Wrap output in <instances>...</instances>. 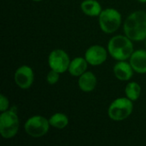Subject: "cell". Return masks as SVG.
Instances as JSON below:
<instances>
[{"label": "cell", "mask_w": 146, "mask_h": 146, "mask_svg": "<svg viewBox=\"0 0 146 146\" xmlns=\"http://www.w3.org/2000/svg\"><path fill=\"white\" fill-rule=\"evenodd\" d=\"M99 26L105 33H113L120 27L121 24V13L113 8L104 9L99 15Z\"/></svg>", "instance_id": "277c9868"}, {"label": "cell", "mask_w": 146, "mask_h": 146, "mask_svg": "<svg viewBox=\"0 0 146 146\" xmlns=\"http://www.w3.org/2000/svg\"><path fill=\"white\" fill-rule=\"evenodd\" d=\"M139 2H140V3H146V0H138Z\"/></svg>", "instance_id": "d6986e66"}, {"label": "cell", "mask_w": 146, "mask_h": 146, "mask_svg": "<svg viewBox=\"0 0 146 146\" xmlns=\"http://www.w3.org/2000/svg\"><path fill=\"white\" fill-rule=\"evenodd\" d=\"M59 74L60 73L51 69L46 76V81L50 84V85H55L56 83H57V81L59 80Z\"/></svg>", "instance_id": "e0dca14e"}, {"label": "cell", "mask_w": 146, "mask_h": 146, "mask_svg": "<svg viewBox=\"0 0 146 146\" xmlns=\"http://www.w3.org/2000/svg\"><path fill=\"white\" fill-rule=\"evenodd\" d=\"M88 64L89 63L87 62L86 58H82L80 56L76 57L70 62L68 67V72L72 76L80 77L81 74L86 72Z\"/></svg>", "instance_id": "4fadbf2b"}, {"label": "cell", "mask_w": 146, "mask_h": 146, "mask_svg": "<svg viewBox=\"0 0 146 146\" xmlns=\"http://www.w3.org/2000/svg\"><path fill=\"white\" fill-rule=\"evenodd\" d=\"M145 48H146V42H145Z\"/></svg>", "instance_id": "44dd1931"}, {"label": "cell", "mask_w": 146, "mask_h": 146, "mask_svg": "<svg viewBox=\"0 0 146 146\" xmlns=\"http://www.w3.org/2000/svg\"><path fill=\"white\" fill-rule=\"evenodd\" d=\"M125 93L127 98L132 101H136L140 97L141 87L137 82H129L125 88Z\"/></svg>", "instance_id": "2e32d148"}, {"label": "cell", "mask_w": 146, "mask_h": 146, "mask_svg": "<svg viewBox=\"0 0 146 146\" xmlns=\"http://www.w3.org/2000/svg\"><path fill=\"white\" fill-rule=\"evenodd\" d=\"M79 87L81 91L85 92H92L97 86V78L96 75L90 71L85 72L81 74L78 80Z\"/></svg>", "instance_id": "7c38bea8"}, {"label": "cell", "mask_w": 146, "mask_h": 146, "mask_svg": "<svg viewBox=\"0 0 146 146\" xmlns=\"http://www.w3.org/2000/svg\"><path fill=\"white\" fill-rule=\"evenodd\" d=\"M128 37L116 35L111 38L108 43L110 55L117 61H126L133 53V44Z\"/></svg>", "instance_id": "7a4b0ae2"}, {"label": "cell", "mask_w": 146, "mask_h": 146, "mask_svg": "<svg viewBox=\"0 0 146 146\" xmlns=\"http://www.w3.org/2000/svg\"><path fill=\"white\" fill-rule=\"evenodd\" d=\"M124 32L133 41L146 39V12L137 10L127 16L124 22Z\"/></svg>", "instance_id": "6da1fadb"}, {"label": "cell", "mask_w": 146, "mask_h": 146, "mask_svg": "<svg viewBox=\"0 0 146 146\" xmlns=\"http://www.w3.org/2000/svg\"><path fill=\"white\" fill-rule=\"evenodd\" d=\"M107 56L108 52L105 48L98 44L89 47L85 53V58L92 66H99L103 64L107 60Z\"/></svg>", "instance_id": "9c48e42d"}, {"label": "cell", "mask_w": 146, "mask_h": 146, "mask_svg": "<svg viewBox=\"0 0 146 146\" xmlns=\"http://www.w3.org/2000/svg\"><path fill=\"white\" fill-rule=\"evenodd\" d=\"M133 110V101L128 98H119L114 100L109 107L108 115L115 121L126 120L132 114Z\"/></svg>", "instance_id": "3957f363"}, {"label": "cell", "mask_w": 146, "mask_h": 146, "mask_svg": "<svg viewBox=\"0 0 146 146\" xmlns=\"http://www.w3.org/2000/svg\"><path fill=\"white\" fill-rule=\"evenodd\" d=\"M33 1H35V2H38V1H41V0H33Z\"/></svg>", "instance_id": "ffe728a7"}, {"label": "cell", "mask_w": 146, "mask_h": 146, "mask_svg": "<svg viewBox=\"0 0 146 146\" xmlns=\"http://www.w3.org/2000/svg\"><path fill=\"white\" fill-rule=\"evenodd\" d=\"M9 105V99L3 94H1L0 95V110H1V112L8 110Z\"/></svg>", "instance_id": "ac0fdd59"}, {"label": "cell", "mask_w": 146, "mask_h": 146, "mask_svg": "<svg viewBox=\"0 0 146 146\" xmlns=\"http://www.w3.org/2000/svg\"><path fill=\"white\" fill-rule=\"evenodd\" d=\"M130 64L133 70L139 74H146V50L133 51L130 57Z\"/></svg>", "instance_id": "8fae6325"}, {"label": "cell", "mask_w": 146, "mask_h": 146, "mask_svg": "<svg viewBox=\"0 0 146 146\" xmlns=\"http://www.w3.org/2000/svg\"><path fill=\"white\" fill-rule=\"evenodd\" d=\"M49 121L51 127L57 129H63L68 124V118L62 113H56L50 116Z\"/></svg>", "instance_id": "9a60e30c"}, {"label": "cell", "mask_w": 146, "mask_h": 146, "mask_svg": "<svg viewBox=\"0 0 146 146\" xmlns=\"http://www.w3.org/2000/svg\"><path fill=\"white\" fill-rule=\"evenodd\" d=\"M14 79L18 87L21 89H28L33 83L34 74L30 67L23 65L16 69Z\"/></svg>", "instance_id": "ba28073f"}, {"label": "cell", "mask_w": 146, "mask_h": 146, "mask_svg": "<svg viewBox=\"0 0 146 146\" xmlns=\"http://www.w3.org/2000/svg\"><path fill=\"white\" fill-rule=\"evenodd\" d=\"M48 63L50 69H53L60 74L68 70L70 59L68 53L61 49L52 50L48 57Z\"/></svg>", "instance_id": "52a82bcc"}, {"label": "cell", "mask_w": 146, "mask_h": 146, "mask_svg": "<svg viewBox=\"0 0 146 146\" xmlns=\"http://www.w3.org/2000/svg\"><path fill=\"white\" fill-rule=\"evenodd\" d=\"M19 129V118L15 111L6 110L0 115V133L4 139L15 137Z\"/></svg>", "instance_id": "5b68a950"}, {"label": "cell", "mask_w": 146, "mask_h": 146, "mask_svg": "<svg viewBox=\"0 0 146 146\" xmlns=\"http://www.w3.org/2000/svg\"><path fill=\"white\" fill-rule=\"evenodd\" d=\"M115 77L121 81L129 80L133 75V68L130 62L126 61H119L113 68Z\"/></svg>", "instance_id": "30bf717a"}, {"label": "cell", "mask_w": 146, "mask_h": 146, "mask_svg": "<svg viewBox=\"0 0 146 146\" xmlns=\"http://www.w3.org/2000/svg\"><path fill=\"white\" fill-rule=\"evenodd\" d=\"M80 9L84 14L89 16H99L101 14V4L96 0H84L80 4Z\"/></svg>", "instance_id": "5bb4252c"}, {"label": "cell", "mask_w": 146, "mask_h": 146, "mask_svg": "<svg viewBox=\"0 0 146 146\" xmlns=\"http://www.w3.org/2000/svg\"><path fill=\"white\" fill-rule=\"evenodd\" d=\"M50 121L41 115H34L30 117L24 125L27 134L33 138H39L45 135L50 129Z\"/></svg>", "instance_id": "8992f818"}]
</instances>
